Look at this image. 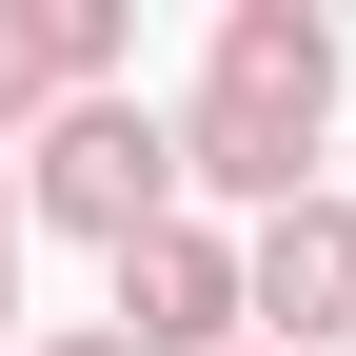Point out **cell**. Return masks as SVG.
Here are the masks:
<instances>
[{
  "label": "cell",
  "instance_id": "obj_5",
  "mask_svg": "<svg viewBox=\"0 0 356 356\" xmlns=\"http://www.w3.org/2000/svg\"><path fill=\"white\" fill-rule=\"evenodd\" d=\"M198 99H257V119H317V139H337V20H317V0H218Z\"/></svg>",
  "mask_w": 356,
  "mask_h": 356
},
{
  "label": "cell",
  "instance_id": "obj_8",
  "mask_svg": "<svg viewBox=\"0 0 356 356\" xmlns=\"http://www.w3.org/2000/svg\"><path fill=\"white\" fill-rule=\"evenodd\" d=\"M0 317H20V277H0Z\"/></svg>",
  "mask_w": 356,
  "mask_h": 356
},
{
  "label": "cell",
  "instance_id": "obj_4",
  "mask_svg": "<svg viewBox=\"0 0 356 356\" xmlns=\"http://www.w3.org/2000/svg\"><path fill=\"white\" fill-rule=\"evenodd\" d=\"M60 99H119V0H0V159Z\"/></svg>",
  "mask_w": 356,
  "mask_h": 356
},
{
  "label": "cell",
  "instance_id": "obj_2",
  "mask_svg": "<svg viewBox=\"0 0 356 356\" xmlns=\"http://www.w3.org/2000/svg\"><path fill=\"white\" fill-rule=\"evenodd\" d=\"M119 277V337L139 356H257V238L238 218H159L139 257H99Z\"/></svg>",
  "mask_w": 356,
  "mask_h": 356
},
{
  "label": "cell",
  "instance_id": "obj_1",
  "mask_svg": "<svg viewBox=\"0 0 356 356\" xmlns=\"http://www.w3.org/2000/svg\"><path fill=\"white\" fill-rule=\"evenodd\" d=\"M20 218H60V238H99V257H139L159 218H198V178H178V119L119 79V99H60L20 139Z\"/></svg>",
  "mask_w": 356,
  "mask_h": 356
},
{
  "label": "cell",
  "instance_id": "obj_6",
  "mask_svg": "<svg viewBox=\"0 0 356 356\" xmlns=\"http://www.w3.org/2000/svg\"><path fill=\"white\" fill-rule=\"evenodd\" d=\"M20 356H139V337H119V317H79V337H20Z\"/></svg>",
  "mask_w": 356,
  "mask_h": 356
},
{
  "label": "cell",
  "instance_id": "obj_7",
  "mask_svg": "<svg viewBox=\"0 0 356 356\" xmlns=\"http://www.w3.org/2000/svg\"><path fill=\"white\" fill-rule=\"evenodd\" d=\"M0 277H20V159H0Z\"/></svg>",
  "mask_w": 356,
  "mask_h": 356
},
{
  "label": "cell",
  "instance_id": "obj_3",
  "mask_svg": "<svg viewBox=\"0 0 356 356\" xmlns=\"http://www.w3.org/2000/svg\"><path fill=\"white\" fill-rule=\"evenodd\" d=\"M356 356V198H297V218H257V356Z\"/></svg>",
  "mask_w": 356,
  "mask_h": 356
}]
</instances>
